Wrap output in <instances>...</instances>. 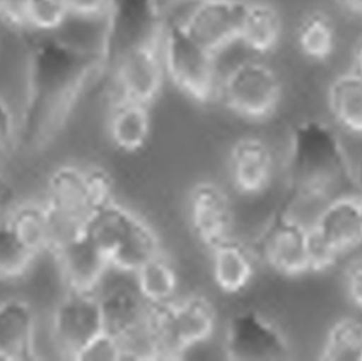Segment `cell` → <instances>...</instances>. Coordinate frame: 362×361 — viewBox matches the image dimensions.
Listing matches in <instances>:
<instances>
[{"label":"cell","instance_id":"obj_11","mask_svg":"<svg viewBox=\"0 0 362 361\" xmlns=\"http://www.w3.org/2000/svg\"><path fill=\"white\" fill-rule=\"evenodd\" d=\"M116 87L115 95L152 105L165 84V67L160 46L129 51L107 66Z\"/></svg>","mask_w":362,"mask_h":361},{"label":"cell","instance_id":"obj_13","mask_svg":"<svg viewBox=\"0 0 362 361\" xmlns=\"http://www.w3.org/2000/svg\"><path fill=\"white\" fill-rule=\"evenodd\" d=\"M95 292L101 305L106 332L115 336L141 324L152 311L138 290L135 273L112 264Z\"/></svg>","mask_w":362,"mask_h":361},{"label":"cell","instance_id":"obj_31","mask_svg":"<svg viewBox=\"0 0 362 361\" xmlns=\"http://www.w3.org/2000/svg\"><path fill=\"white\" fill-rule=\"evenodd\" d=\"M18 117L10 104L0 97V160L18 146Z\"/></svg>","mask_w":362,"mask_h":361},{"label":"cell","instance_id":"obj_3","mask_svg":"<svg viewBox=\"0 0 362 361\" xmlns=\"http://www.w3.org/2000/svg\"><path fill=\"white\" fill-rule=\"evenodd\" d=\"M114 199L110 176L97 167L62 165L49 176L46 205L52 224L51 252L84 233L93 212Z\"/></svg>","mask_w":362,"mask_h":361},{"label":"cell","instance_id":"obj_19","mask_svg":"<svg viewBox=\"0 0 362 361\" xmlns=\"http://www.w3.org/2000/svg\"><path fill=\"white\" fill-rule=\"evenodd\" d=\"M150 105L115 95L107 118V134L115 148L123 154L141 152L152 135Z\"/></svg>","mask_w":362,"mask_h":361},{"label":"cell","instance_id":"obj_12","mask_svg":"<svg viewBox=\"0 0 362 361\" xmlns=\"http://www.w3.org/2000/svg\"><path fill=\"white\" fill-rule=\"evenodd\" d=\"M246 0H195L183 18L185 31L215 55L238 42Z\"/></svg>","mask_w":362,"mask_h":361},{"label":"cell","instance_id":"obj_39","mask_svg":"<svg viewBox=\"0 0 362 361\" xmlns=\"http://www.w3.org/2000/svg\"><path fill=\"white\" fill-rule=\"evenodd\" d=\"M352 177L353 184L362 190V157L358 163H357L356 167H355V169L353 170Z\"/></svg>","mask_w":362,"mask_h":361},{"label":"cell","instance_id":"obj_7","mask_svg":"<svg viewBox=\"0 0 362 361\" xmlns=\"http://www.w3.org/2000/svg\"><path fill=\"white\" fill-rule=\"evenodd\" d=\"M217 97L240 118L262 122L278 110L282 85L269 65L259 59H246L233 66L219 81Z\"/></svg>","mask_w":362,"mask_h":361},{"label":"cell","instance_id":"obj_28","mask_svg":"<svg viewBox=\"0 0 362 361\" xmlns=\"http://www.w3.org/2000/svg\"><path fill=\"white\" fill-rule=\"evenodd\" d=\"M319 360L362 361V322L344 317L334 322L321 345Z\"/></svg>","mask_w":362,"mask_h":361},{"label":"cell","instance_id":"obj_15","mask_svg":"<svg viewBox=\"0 0 362 361\" xmlns=\"http://www.w3.org/2000/svg\"><path fill=\"white\" fill-rule=\"evenodd\" d=\"M208 250L209 275L217 290L234 297L246 294L252 288L261 262L251 244L230 237Z\"/></svg>","mask_w":362,"mask_h":361},{"label":"cell","instance_id":"obj_29","mask_svg":"<svg viewBox=\"0 0 362 361\" xmlns=\"http://www.w3.org/2000/svg\"><path fill=\"white\" fill-rule=\"evenodd\" d=\"M71 18L66 0H27L23 29L40 36L55 35Z\"/></svg>","mask_w":362,"mask_h":361},{"label":"cell","instance_id":"obj_35","mask_svg":"<svg viewBox=\"0 0 362 361\" xmlns=\"http://www.w3.org/2000/svg\"><path fill=\"white\" fill-rule=\"evenodd\" d=\"M27 0H0V23L4 27L23 30V15Z\"/></svg>","mask_w":362,"mask_h":361},{"label":"cell","instance_id":"obj_41","mask_svg":"<svg viewBox=\"0 0 362 361\" xmlns=\"http://www.w3.org/2000/svg\"><path fill=\"white\" fill-rule=\"evenodd\" d=\"M359 205H361V222H362V197L359 199Z\"/></svg>","mask_w":362,"mask_h":361},{"label":"cell","instance_id":"obj_24","mask_svg":"<svg viewBox=\"0 0 362 361\" xmlns=\"http://www.w3.org/2000/svg\"><path fill=\"white\" fill-rule=\"evenodd\" d=\"M4 224L19 242L37 258L52 249V224L46 205L23 203L15 206Z\"/></svg>","mask_w":362,"mask_h":361},{"label":"cell","instance_id":"obj_16","mask_svg":"<svg viewBox=\"0 0 362 361\" xmlns=\"http://www.w3.org/2000/svg\"><path fill=\"white\" fill-rule=\"evenodd\" d=\"M227 170L234 192H265L272 188L276 177V155L265 140L247 136L232 144Z\"/></svg>","mask_w":362,"mask_h":361},{"label":"cell","instance_id":"obj_33","mask_svg":"<svg viewBox=\"0 0 362 361\" xmlns=\"http://www.w3.org/2000/svg\"><path fill=\"white\" fill-rule=\"evenodd\" d=\"M344 288L353 307L362 311V256L353 259L344 271Z\"/></svg>","mask_w":362,"mask_h":361},{"label":"cell","instance_id":"obj_26","mask_svg":"<svg viewBox=\"0 0 362 361\" xmlns=\"http://www.w3.org/2000/svg\"><path fill=\"white\" fill-rule=\"evenodd\" d=\"M329 107L342 129L362 136V76L353 71L338 76L329 88Z\"/></svg>","mask_w":362,"mask_h":361},{"label":"cell","instance_id":"obj_25","mask_svg":"<svg viewBox=\"0 0 362 361\" xmlns=\"http://www.w3.org/2000/svg\"><path fill=\"white\" fill-rule=\"evenodd\" d=\"M163 252V246L156 229L138 214L110 263L117 268L135 273L148 261Z\"/></svg>","mask_w":362,"mask_h":361},{"label":"cell","instance_id":"obj_21","mask_svg":"<svg viewBox=\"0 0 362 361\" xmlns=\"http://www.w3.org/2000/svg\"><path fill=\"white\" fill-rule=\"evenodd\" d=\"M280 13L266 1H246L238 42L251 52L266 54L276 49L282 36Z\"/></svg>","mask_w":362,"mask_h":361},{"label":"cell","instance_id":"obj_34","mask_svg":"<svg viewBox=\"0 0 362 361\" xmlns=\"http://www.w3.org/2000/svg\"><path fill=\"white\" fill-rule=\"evenodd\" d=\"M70 16L82 20L105 18L114 0H66Z\"/></svg>","mask_w":362,"mask_h":361},{"label":"cell","instance_id":"obj_27","mask_svg":"<svg viewBox=\"0 0 362 361\" xmlns=\"http://www.w3.org/2000/svg\"><path fill=\"white\" fill-rule=\"evenodd\" d=\"M300 51L313 61H322L333 54L336 30L331 17L320 11L308 13L297 30Z\"/></svg>","mask_w":362,"mask_h":361},{"label":"cell","instance_id":"obj_36","mask_svg":"<svg viewBox=\"0 0 362 361\" xmlns=\"http://www.w3.org/2000/svg\"><path fill=\"white\" fill-rule=\"evenodd\" d=\"M14 197V191L4 174L0 172V210L10 207Z\"/></svg>","mask_w":362,"mask_h":361},{"label":"cell","instance_id":"obj_2","mask_svg":"<svg viewBox=\"0 0 362 361\" xmlns=\"http://www.w3.org/2000/svg\"><path fill=\"white\" fill-rule=\"evenodd\" d=\"M353 169L336 131L327 123L308 119L289 137L285 161L286 197L281 205L297 209L327 199L338 187L353 184Z\"/></svg>","mask_w":362,"mask_h":361},{"label":"cell","instance_id":"obj_14","mask_svg":"<svg viewBox=\"0 0 362 361\" xmlns=\"http://www.w3.org/2000/svg\"><path fill=\"white\" fill-rule=\"evenodd\" d=\"M187 210L192 233L208 249L233 237L232 195L216 182H197L189 191Z\"/></svg>","mask_w":362,"mask_h":361},{"label":"cell","instance_id":"obj_38","mask_svg":"<svg viewBox=\"0 0 362 361\" xmlns=\"http://www.w3.org/2000/svg\"><path fill=\"white\" fill-rule=\"evenodd\" d=\"M342 8L350 12L362 14V0H336Z\"/></svg>","mask_w":362,"mask_h":361},{"label":"cell","instance_id":"obj_17","mask_svg":"<svg viewBox=\"0 0 362 361\" xmlns=\"http://www.w3.org/2000/svg\"><path fill=\"white\" fill-rule=\"evenodd\" d=\"M67 292H95L110 263L83 233L53 252Z\"/></svg>","mask_w":362,"mask_h":361},{"label":"cell","instance_id":"obj_30","mask_svg":"<svg viewBox=\"0 0 362 361\" xmlns=\"http://www.w3.org/2000/svg\"><path fill=\"white\" fill-rule=\"evenodd\" d=\"M36 259L13 235L4 220L0 222V282L17 281L25 277Z\"/></svg>","mask_w":362,"mask_h":361},{"label":"cell","instance_id":"obj_6","mask_svg":"<svg viewBox=\"0 0 362 361\" xmlns=\"http://www.w3.org/2000/svg\"><path fill=\"white\" fill-rule=\"evenodd\" d=\"M161 0H114L105 16L100 50L104 71L121 55L141 47L160 46L165 18Z\"/></svg>","mask_w":362,"mask_h":361},{"label":"cell","instance_id":"obj_8","mask_svg":"<svg viewBox=\"0 0 362 361\" xmlns=\"http://www.w3.org/2000/svg\"><path fill=\"white\" fill-rule=\"evenodd\" d=\"M223 356L233 361H279L291 358V348L282 329L255 305L232 313L223 326Z\"/></svg>","mask_w":362,"mask_h":361},{"label":"cell","instance_id":"obj_37","mask_svg":"<svg viewBox=\"0 0 362 361\" xmlns=\"http://www.w3.org/2000/svg\"><path fill=\"white\" fill-rule=\"evenodd\" d=\"M352 71L362 76V36L357 40L353 51Z\"/></svg>","mask_w":362,"mask_h":361},{"label":"cell","instance_id":"obj_42","mask_svg":"<svg viewBox=\"0 0 362 361\" xmlns=\"http://www.w3.org/2000/svg\"><path fill=\"white\" fill-rule=\"evenodd\" d=\"M191 1H195V0H191Z\"/></svg>","mask_w":362,"mask_h":361},{"label":"cell","instance_id":"obj_23","mask_svg":"<svg viewBox=\"0 0 362 361\" xmlns=\"http://www.w3.org/2000/svg\"><path fill=\"white\" fill-rule=\"evenodd\" d=\"M140 294L152 309L172 304L180 297V279L173 259L161 252L135 273Z\"/></svg>","mask_w":362,"mask_h":361},{"label":"cell","instance_id":"obj_5","mask_svg":"<svg viewBox=\"0 0 362 361\" xmlns=\"http://www.w3.org/2000/svg\"><path fill=\"white\" fill-rule=\"evenodd\" d=\"M151 317L161 360L183 358L189 350L214 338L218 321L215 305L202 292L185 295L168 307L152 309Z\"/></svg>","mask_w":362,"mask_h":361},{"label":"cell","instance_id":"obj_9","mask_svg":"<svg viewBox=\"0 0 362 361\" xmlns=\"http://www.w3.org/2000/svg\"><path fill=\"white\" fill-rule=\"evenodd\" d=\"M308 226L279 206L274 218L252 243L261 264L284 278L310 273Z\"/></svg>","mask_w":362,"mask_h":361},{"label":"cell","instance_id":"obj_32","mask_svg":"<svg viewBox=\"0 0 362 361\" xmlns=\"http://www.w3.org/2000/svg\"><path fill=\"white\" fill-rule=\"evenodd\" d=\"M76 360L121 361L118 338L110 333L104 332L81 352Z\"/></svg>","mask_w":362,"mask_h":361},{"label":"cell","instance_id":"obj_10","mask_svg":"<svg viewBox=\"0 0 362 361\" xmlns=\"http://www.w3.org/2000/svg\"><path fill=\"white\" fill-rule=\"evenodd\" d=\"M51 326L59 353L76 360L91 341L106 332L95 292H67L54 309Z\"/></svg>","mask_w":362,"mask_h":361},{"label":"cell","instance_id":"obj_22","mask_svg":"<svg viewBox=\"0 0 362 361\" xmlns=\"http://www.w3.org/2000/svg\"><path fill=\"white\" fill-rule=\"evenodd\" d=\"M137 218L135 211L112 199L93 212L84 235L110 260Z\"/></svg>","mask_w":362,"mask_h":361},{"label":"cell","instance_id":"obj_1","mask_svg":"<svg viewBox=\"0 0 362 361\" xmlns=\"http://www.w3.org/2000/svg\"><path fill=\"white\" fill-rule=\"evenodd\" d=\"M103 71L100 48L55 35L40 36L28 57L25 99L18 117V146L31 153L48 148Z\"/></svg>","mask_w":362,"mask_h":361},{"label":"cell","instance_id":"obj_18","mask_svg":"<svg viewBox=\"0 0 362 361\" xmlns=\"http://www.w3.org/2000/svg\"><path fill=\"white\" fill-rule=\"evenodd\" d=\"M308 227L341 258L362 245L359 199L350 195L335 197Z\"/></svg>","mask_w":362,"mask_h":361},{"label":"cell","instance_id":"obj_40","mask_svg":"<svg viewBox=\"0 0 362 361\" xmlns=\"http://www.w3.org/2000/svg\"><path fill=\"white\" fill-rule=\"evenodd\" d=\"M2 23H0V48H1V42H2V33H1V29H2Z\"/></svg>","mask_w":362,"mask_h":361},{"label":"cell","instance_id":"obj_4","mask_svg":"<svg viewBox=\"0 0 362 361\" xmlns=\"http://www.w3.org/2000/svg\"><path fill=\"white\" fill-rule=\"evenodd\" d=\"M161 55L165 78L183 95L199 104L217 97L216 55L189 36L180 19H165Z\"/></svg>","mask_w":362,"mask_h":361},{"label":"cell","instance_id":"obj_20","mask_svg":"<svg viewBox=\"0 0 362 361\" xmlns=\"http://www.w3.org/2000/svg\"><path fill=\"white\" fill-rule=\"evenodd\" d=\"M35 318L30 305L12 299L0 303V360L35 358Z\"/></svg>","mask_w":362,"mask_h":361}]
</instances>
